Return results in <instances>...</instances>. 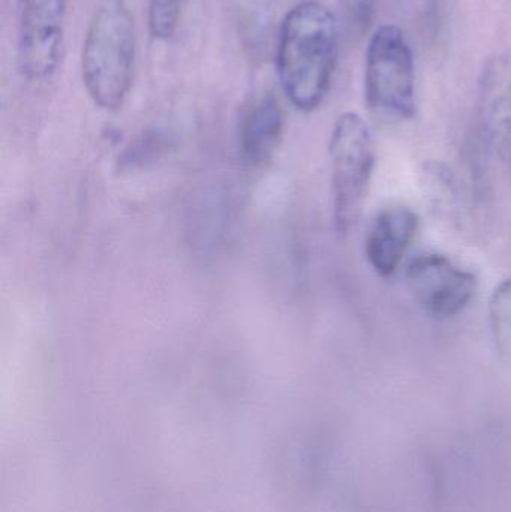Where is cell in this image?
Listing matches in <instances>:
<instances>
[{
	"mask_svg": "<svg viewBox=\"0 0 511 512\" xmlns=\"http://www.w3.org/2000/svg\"><path fill=\"white\" fill-rule=\"evenodd\" d=\"M338 53V21L324 3L303 0L285 14L276 41V74L296 110L312 113L326 101Z\"/></svg>",
	"mask_w": 511,
	"mask_h": 512,
	"instance_id": "obj_1",
	"label": "cell"
},
{
	"mask_svg": "<svg viewBox=\"0 0 511 512\" xmlns=\"http://www.w3.org/2000/svg\"><path fill=\"white\" fill-rule=\"evenodd\" d=\"M492 339L501 357L511 361V277L503 280L489 300Z\"/></svg>",
	"mask_w": 511,
	"mask_h": 512,
	"instance_id": "obj_10",
	"label": "cell"
},
{
	"mask_svg": "<svg viewBox=\"0 0 511 512\" xmlns=\"http://www.w3.org/2000/svg\"><path fill=\"white\" fill-rule=\"evenodd\" d=\"M405 282L417 306L435 319L456 318L476 297L477 279L449 256L422 254L411 259Z\"/></svg>",
	"mask_w": 511,
	"mask_h": 512,
	"instance_id": "obj_6",
	"label": "cell"
},
{
	"mask_svg": "<svg viewBox=\"0 0 511 512\" xmlns=\"http://www.w3.org/2000/svg\"><path fill=\"white\" fill-rule=\"evenodd\" d=\"M507 153H509V171H510V179H511V143L509 150H507Z\"/></svg>",
	"mask_w": 511,
	"mask_h": 512,
	"instance_id": "obj_13",
	"label": "cell"
},
{
	"mask_svg": "<svg viewBox=\"0 0 511 512\" xmlns=\"http://www.w3.org/2000/svg\"><path fill=\"white\" fill-rule=\"evenodd\" d=\"M186 0H149L147 2V24L156 41H170L176 35L182 20Z\"/></svg>",
	"mask_w": 511,
	"mask_h": 512,
	"instance_id": "obj_11",
	"label": "cell"
},
{
	"mask_svg": "<svg viewBox=\"0 0 511 512\" xmlns=\"http://www.w3.org/2000/svg\"><path fill=\"white\" fill-rule=\"evenodd\" d=\"M419 213L395 206L378 213L365 237V256L377 276L389 279L401 267L420 231Z\"/></svg>",
	"mask_w": 511,
	"mask_h": 512,
	"instance_id": "obj_7",
	"label": "cell"
},
{
	"mask_svg": "<svg viewBox=\"0 0 511 512\" xmlns=\"http://www.w3.org/2000/svg\"><path fill=\"white\" fill-rule=\"evenodd\" d=\"M479 126L486 144L506 153L511 143V60L491 57L480 77Z\"/></svg>",
	"mask_w": 511,
	"mask_h": 512,
	"instance_id": "obj_8",
	"label": "cell"
},
{
	"mask_svg": "<svg viewBox=\"0 0 511 512\" xmlns=\"http://www.w3.org/2000/svg\"><path fill=\"white\" fill-rule=\"evenodd\" d=\"M333 222L347 236L363 213L375 170L371 128L360 114L347 111L336 119L329 140Z\"/></svg>",
	"mask_w": 511,
	"mask_h": 512,
	"instance_id": "obj_3",
	"label": "cell"
},
{
	"mask_svg": "<svg viewBox=\"0 0 511 512\" xmlns=\"http://www.w3.org/2000/svg\"><path fill=\"white\" fill-rule=\"evenodd\" d=\"M365 102L375 116L408 122L416 116V65L407 36L395 24L378 27L365 54Z\"/></svg>",
	"mask_w": 511,
	"mask_h": 512,
	"instance_id": "obj_4",
	"label": "cell"
},
{
	"mask_svg": "<svg viewBox=\"0 0 511 512\" xmlns=\"http://www.w3.org/2000/svg\"><path fill=\"white\" fill-rule=\"evenodd\" d=\"M342 14L350 29L363 35L371 29L377 12L378 0H339Z\"/></svg>",
	"mask_w": 511,
	"mask_h": 512,
	"instance_id": "obj_12",
	"label": "cell"
},
{
	"mask_svg": "<svg viewBox=\"0 0 511 512\" xmlns=\"http://www.w3.org/2000/svg\"><path fill=\"white\" fill-rule=\"evenodd\" d=\"M68 0H18V63L29 81L56 74L65 42Z\"/></svg>",
	"mask_w": 511,
	"mask_h": 512,
	"instance_id": "obj_5",
	"label": "cell"
},
{
	"mask_svg": "<svg viewBox=\"0 0 511 512\" xmlns=\"http://www.w3.org/2000/svg\"><path fill=\"white\" fill-rule=\"evenodd\" d=\"M137 35L126 0H98L81 48V80L101 110L123 107L134 81Z\"/></svg>",
	"mask_w": 511,
	"mask_h": 512,
	"instance_id": "obj_2",
	"label": "cell"
},
{
	"mask_svg": "<svg viewBox=\"0 0 511 512\" xmlns=\"http://www.w3.org/2000/svg\"><path fill=\"white\" fill-rule=\"evenodd\" d=\"M285 114L278 99L266 95L252 104L240 125V150L254 167L270 161L284 135Z\"/></svg>",
	"mask_w": 511,
	"mask_h": 512,
	"instance_id": "obj_9",
	"label": "cell"
}]
</instances>
